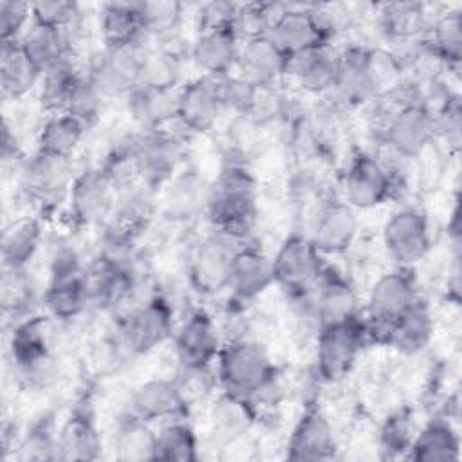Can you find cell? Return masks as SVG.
Segmentation results:
<instances>
[{"label":"cell","mask_w":462,"mask_h":462,"mask_svg":"<svg viewBox=\"0 0 462 462\" xmlns=\"http://www.w3.org/2000/svg\"><path fill=\"white\" fill-rule=\"evenodd\" d=\"M366 45H346L339 51V70L334 94L348 106H361L374 101L366 69H365Z\"/></svg>","instance_id":"obj_41"},{"label":"cell","mask_w":462,"mask_h":462,"mask_svg":"<svg viewBox=\"0 0 462 462\" xmlns=\"http://www.w3.org/2000/svg\"><path fill=\"white\" fill-rule=\"evenodd\" d=\"M144 18L146 34L155 38H173L184 18V5L180 2H139Z\"/></svg>","instance_id":"obj_50"},{"label":"cell","mask_w":462,"mask_h":462,"mask_svg":"<svg viewBox=\"0 0 462 462\" xmlns=\"http://www.w3.org/2000/svg\"><path fill=\"white\" fill-rule=\"evenodd\" d=\"M117 188L99 164L79 170L72 180L67 211L78 227L105 226L116 208Z\"/></svg>","instance_id":"obj_16"},{"label":"cell","mask_w":462,"mask_h":462,"mask_svg":"<svg viewBox=\"0 0 462 462\" xmlns=\"http://www.w3.org/2000/svg\"><path fill=\"white\" fill-rule=\"evenodd\" d=\"M153 449L155 431L150 422L126 411L114 435L116 457L121 460H153Z\"/></svg>","instance_id":"obj_45"},{"label":"cell","mask_w":462,"mask_h":462,"mask_svg":"<svg viewBox=\"0 0 462 462\" xmlns=\"http://www.w3.org/2000/svg\"><path fill=\"white\" fill-rule=\"evenodd\" d=\"M217 83L224 110H231L235 116H254L262 94L260 87L238 72L218 78Z\"/></svg>","instance_id":"obj_49"},{"label":"cell","mask_w":462,"mask_h":462,"mask_svg":"<svg viewBox=\"0 0 462 462\" xmlns=\"http://www.w3.org/2000/svg\"><path fill=\"white\" fill-rule=\"evenodd\" d=\"M34 287L29 269L2 267V310L11 325L34 312Z\"/></svg>","instance_id":"obj_47"},{"label":"cell","mask_w":462,"mask_h":462,"mask_svg":"<svg viewBox=\"0 0 462 462\" xmlns=\"http://www.w3.org/2000/svg\"><path fill=\"white\" fill-rule=\"evenodd\" d=\"M271 285H274L271 256L265 254L258 245L249 244V240L240 242L231 260L226 289L233 301L251 303Z\"/></svg>","instance_id":"obj_24"},{"label":"cell","mask_w":462,"mask_h":462,"mask_svg":"<svg viewBox=\"0 0 462 462\" xmlns=\"http://www.w3.org/2000/svg\"><path fill=\"white\" fill-rule=\"evenodd\" d=\"M395 170L377 155L359 150L356 152L343 173V200L356 211H366L386 204L395 197Z\"/></svg>","instance_id":"obj_8"},{"label":"cell","mask_w":462,"mask_h":462,"mask_svg":"<svg viewBox=\"0 0 462 462\" xmlns=\"http://www.w3.org/2000/svg\"><path fill=\"white\" fill-rule=\"evenodd\" d=\"M101 455V437L96 426L90 402L76 404L67 420L58 430V458L96 460Z\"/></svg>","instance_id":"obj_30"},{"label":"cell","mask_w":462,"mask_h":462,"mask_svg":"<svg viewBox=\"0 0 462 462\" xmlns=\"http://www.w3.org/2000/svg\"><path fill=\"white\" fill-rule=\"evenodd\" d=\"M276 366L263 343L251 337H233L222 343L217 356V383L220 392L256 401L273 388Z\"/></svg>","instance_id":"obj_2"},{"label":"cell","mask_w":462,"mask_h":462,"mask_svg":"<svg viewBox=\"0 0 462 462\" xmlns=\"http://www.w3.org/2000/svg\"><path fill=\"white\" fill-rule=\"evenodd\" d=\"M148 42V40H146ZM146 42L128 45H103L88 65L87 78L94 88L106 99L125 97L141 81L146 54L150 45Z\"/></svg>","instance_id":"obj_11"},{"label":"cell","mask_w":462,"mask_h":462,"mask_svg":"<svg viewBox=\"0 0 462 462\" xmlns=\"http://www.w3.org/2000/svg\"><path fill=\"white\" fill-rule=\"evenodd\" d=\"M32 23L31 4L20 0H0V40L18 42Z\"/></svg>","instance_id":"obj_54"},{"label":"cell","mask_w":462,"mask_h":462,"mask_svg":"<svg viewBox=\"0 0 462 462\" xmlns=\"http://www.w3.org/2000/svg\"><path fill=\"white\" fill-rule=\"evenodd\" d=\"M420 462H453L460 458V437L448 417H435L413 437L406 453Z\"/></svg>","instance_id":"obj_37"},{"label":"cell","mask_w":462,"mask_h":462,"mask_svg":"<svg viewBox=\"0 0 462 462\" xmlns=\"http://www.w3.org/2000/svg\"><path fill=\"white\" fill-rule=\"evenodd\" d=\"M170 300L157 292L117 316L112 337L125 356H146L171 339L175 330Z\"/></svg>","instance_id":"obj_4"},{"label":"cell","mask_w":462,"mask_h":462,"mask_svg":"<svg viewBox=\"0 0 462 462\" xmlns=\"http://www.w3.org/2000/svg\"><path fill=\"white\" fill-rule=\"evenodd\" d=\"M357 233V211L343 199H328L318 206L307 236L318 253L327 258L346 253L354 245Z\"/></svg>","instance_id":"obj_20"},{"label":"cell","mask_w":462,"mask_h":462,"mask_svg":"<svg viewBox=\"0 0 462 462\" xmlns=\"http://www.w3.org/2000/svg\"><path fill=\"white\" fill-rule=\"evenodd\" d=\"M334 457L336 437L332 424L319 406L309 404L291 431L287 442V458L316 462Z\"/></svg>","instance_id":"obj_26"},{"label":"cell","mask_w":462,"mask_h":462,"mask_svg":"<svg viewBox=\"0 0 462 462\" xmlns=\"http://www.w3.org/2000/svg\"><path fill=\"white\" fill-rule=\"evenodd\" d=\"M462 110H460V97L458 94H446L442 105L433 110V130H435V143H444L448 152H458L460 148V126H462Z\"/></svg>","instance_id":"obj_53"},{"label":"cell","mask_w":462,"mask_h":462,"mask_svg":"<svg viewBox=\"0 0 462 462\" xmlns=\"http://www.w3.org/2000/svg\"><path fill=\"white\" fill-rule=\"evenodd\" d=\"M49 316L32 312L11 325L9 334V361L20 379L40 383L42 375L49 374L51 343H49Z\"/></svg>","instance_id":"obj_17"},{"label":"cell","mask_w":462,"mask_h":462,"mask_svg":"<svg viewBox=\"0 0 462 462\" xmlns=\"http://www.w3.org/2000/svg\"><path fill=\"white\" fill-rule=\"evenodd\" d=\"M31 14L32 23L74 32L81 20V5L69 0H40L31 2Z\"/></svg>","instance_id":"obj_52"},{"label":"cell","mask_w":462,"mask_h":462,"mask_svg":"<svg viewBox=\"0 0 462 462\" xmlns=\"http://www.w3.org/2000/svg\"><path fill=\"white\" fill-rule=\"evenodd\" d=\"M413 437L415 435L411 428V417L408 411L402 410L392 413L381 428V446L390 455L404 453L406 457Z\"/></svg>","instance_id":"obj_55"},{"label":"cell","mask_w":462,"mask_h":462,"mask_svg":"<svg viewBox=\"0 0 462 462\" xmlns=\"http://www.w3.org/2000/svg\"><path fill=\"white\" fill-rule=\"evenodd\" d=\"M137 289L134 267H121L96 258L88 269L90 307L105 312H114L132 300Z\"/></svg>","instance_id":"obj_31"},{"label":"cell","mask_w":462,"mask_h":462,"mask_svg":"<svg viewBox=\"0 0 462 462\" xmlns=\"http://www.w3.org/2000/svg\"><path fill=\"white\" fill-rule=\"evenodd\" d=\"M209 189L211 184L195 168H180L159 191V213L173 224L204 217Z\"/></svg>","instance_id":"obj_23"},{"label":"cell","mask_w":462,"mask_h":462,"mask_svg":"<svg viewBox=\"0 0 462 462\" xmlns=\"http://www.w3.org/2000/svg\"><path fill=\"white\" fill-rule=\"evenodd\" d=\"M72 159L34 150L16 171L18 188L42 218L67 204L76 177Z\"/></svg>","instance_id":"obj_5"},{"label":"cell","mask_w":462,"mask_h":462,"mask_svg":"<svg viewBox=\"0 0 462 462\" xmlns=\"http://www.w3.org/2000/svg\"><path fill=\"white\" fill-rule=\"evenodd\" d=\"M282 5L278 4H267V2H247V4H236L235 13V31L240 36V40H249L254 36H265L269 34V29L278 14Z\"/></svg>","instance_id":"obj_51"},{"label":"cell","mask_w":462,"mask_h":462,"mask_svg":"<svg viewBox=\"0 0 462 462\" xmlns=\"http://www.w3.org/2000/svg\"><path fill=\"white\" fill-rule=\"evenodd\" d=\"M435 319L426 300H419L392 325L384 345L402 356L422 352L433 339Z\"/></svg>","instance_id":"obj_34"},{"label":"cell","mask_w":462,"mask_h":462,"mask_svg":"<svg viewBox=\"0 0 462 462\" xmlns=\"http://www.w3.org/2000/svg\"><path fill=\"white\" fill-rule=\"evenodd\" d=\"M99 34L103 45L146 42V27L139 2H106L99 7Z\"/></svg>","instance_id":"obj_36"},{"label":"cell","mask_w":462,"mask_h":462,"mask_svg":"<svg viewBox=\"0 0 462 462\" xmlns=\"http://www.w3.org/2000/svg\"><path fill=\"white\" fill-rule=\"evenodd\" d=\"M413 269L395 267L383 273L370 287L365 303V323L370 343L386 341L392 325L419 300Z\"/></svg>","instance_id":"obj_7"},{"label":"cell","mask_w":462,"mask_h":462,"mask_svg":"<svg viewBox=\"0 0 462 462\" xmlns=\"http://www.w3.org/2000/svg\"><path fill=\"white\" fill-rule=\"evenodd\" d=\"M179 87L137 85L126 99V110L139 132H155L170 128L177 119Z\"/></svg>","instance_id":"obj_29"},{"label":"cell","mask_w":462,"mask_h":462,"mask_svg":"<svg viewBox=\"0 0 462 462\" xmlns=\"http://www.w3.org/2000/svg\"><path fill=\"white\" fill-rule=\"evenodd\" d=\"M40 300L43 312L58 323H70L90 307L88 269L74 247L61 245L52 253L49 282Z\"/></svg>","instance_id":"obj_3"},{"label":"cell","mask_w":462,"mask_h":462,"mask_svg":"<svg viewBox=\"0 0 462 462\" xmlns=\"http://www.w3.org/2000/svg\"><path fill=\"white\" fill-rule=\"evenodd\" d=\"M318 325L336 323L359 314L357 292L345 273L325 263L310 294Z\"/></svg>","instance_id":"obj_27"},{"label":"cell","mask_w":462,"mask_h":462,"mask_svg":"<svg viewBox=\"0 0 462 462\" xmlns=\"http://www.w3.org/2000/svg\"><path fill=\"white\" fill-rule=\"evenodd\" d=\"M236 245L238 242L217 231H209L193 244L186 263V276L193 292L209 298L227 289Z\"/></svg>","instance_id":"obj_15"},{"label":"cell","mask_w":462,"mask_h":462,"mask_svg":"<svg viewBox=\"0 0 462 462\" xmlns=\"http://www.w3.org/2000/svg\"><path fill=\"white\" fill-rule=\"evenodd\" d=\"M23 159H25V155L22 153V146L16 137V132L11 128L9 121L4 119V126H2V162H4V166L7 168L9 164H13L14 171H18Z\"/></svg>","instance_id":"obj_56"},{"label":"cell","mask_w":462,"mask_h":462,"mask_svg":"<svg viewBox=\"0 0 462 462\" xmlns=\"http://www.w3.org/2000/svg\"><path fill=\"white\" fill-rule=\"evenodd\" d=\"M377 25L384 38L392 42H410L428 29V18L422 4L392 2L377 7Z\"/></svg>","instance_id":"obj_42"},{"label":"cell","mask_w":462,"mask_h":462,"mask_svg":"<svg viewBox=\"0 0 462 462\" xmlns=\"http://www.w3.org/2000/svg\"><path fill=\"white\" fill-rule=\"evenodd\" d=\"M88 128L85 121L70 112L47 114L36 134V150L74 159Z\"/></svg>","instance_id":"obj_38"},{"label":"cell","mask_w":462,"mask_h":462,"mask_svg":"<svg viewBox=\"0 0 462 462\" xmlns=\"http://www.w3.org/2000/svg\"><path fill=\"white\" fill-rule=\"evenodd\" d=\"M171 341L182 374H206L222 346L215 318L202 307L186 312L175 327Z\"/></svg>","instance_id":"obj_14"},{"label":"cell","mask_w":462,"mask_h":462,"mask_svg":"<svg viewBox=\"0 0 462 462\" xmlns=\"http://www.w3.org/2000/svg\"><path fill=\"white\" fill-rule=\"evenodd\" d=\"M43 70L18 42H4L0 49V88L4 99L18 101L38 90Z\"/></svg>","instance_id":"obj_32"},{"label":"cell","mask_w":462,"mask_h":462,"mask_svg":"<svg viewBox=\"0 0 462 462\" xmlns=\"http://www.w3.org/2000/svg\"><path fill=\"white\" fill-rule=\"evenodd\" d=\"M43 242V218L40 215L20 217L5 224L2 231V267L29 269Z\"/></svg>","instance_id":"obj_33"},{"label":"cell","mask_w":462,"mask_h":462,"mask_svg":"<svg viewBox=\"0 0 462 462\" xmlns=\"http://www.w3.org/2000/svg\"><path fill=\"white\" fill-rule=\"evenodd\" d=\"M274 285L287 298L301 300L312 294V289L325 267V258L318 253L305 233H291L271 256Z\"/></svg>","instance_id":"obj_9"},{"label":"cell","mask_w":462,"mask_h":462,"mask_svg":"<svg viewBox=\"0 0 462 462\" xmlns=\"http://www.w3.org/2000/svg\"><path fill=\"white\" fill-rule=\"evenodd\" d=\"M242 40L233 25H206L189 47V60L202 76L224 78L236 72Z\"/></svg>","instance_id":"obj_22"},{"label":"cell","mask_w":462,"mask_h":462,"mask_svg":"<svg viewBox=\"0 0 462 462\" xmlns=\"http://www.w3.org/2000/svg\"><path fill=\"white\" fill-rule=\"evenodd\" d=\"M18 458L51 460L58 458V430L51 415L38 417L18 442Z\"/></svg>","instance_id":"obj_48"},{"label":"cell","mask_w":462,"mask_h":462,"mask_svg":"<svg viewBox=\"0 0 462 462\" xmlns=\"http://www.w3.org/2000/svg\"><path fill=\"white\" fill-rule=\"evenodd\" d=\"M128 413L144 422H168L184 419L188 411V395L179 379L155 377L141 383L128 397Z\"/></svg>","instance_id":"obj_21"},{"label":"cell","mask_w":462,"mask_h":462,"mask_svg":"<svg viewBox=\"0 0 462 462\" xmlns=\"http://www.w3.org/2000/svg\"><path fill=\"white\" fill-rule=\"evenodd\" d=\"M85 76L87 74L79 69L76 58L47 69L36 90L38 103L45 114L67 112L78 88L85 81Z\"/></svg>","instance_id":"obj_39"},{"label":"cell","mask_w":462,"mask_h":462,"mask_svg":"<svg viewBox=\"0 0 462 462\" xmlns=\"http://www.w3.org/2000/svg\"><path fill=\"white\" fill-rule=\"evenodd\" d=\"M314 370L325 384L343 381L356 366L363 348L370 343L363 316L321 325L314 336Z\"/></svg>","instance_id":"obj_6"},{"label":"cell","mask_w":462,"mask_h":462,"mask_svg":"<svg viewBox=\"0 0 462 462\" xmlns=\"http://www.w3.org/2000/svg\"><path fill=\"white\" fill-rule=\"evenodd\" d=\"M381 141L401 161H417L433 143V110L420 101L397 103L381 126Z\"/></svg>","instance_id":"obj_10"},{"label":"cell","mask_w":462,"mask_h":462,"mask_svg":"<svg viewBox=\"0 0 462 462\" xmlns=\"http://www.w3.org/2000/svg\"><path fill=\"white\" fill-rule=\"evenodd\" d=\"M204 217L217 231L235 242H247L258 222V189L251 170L229 161L211 184Z\"/></svg>","instance_id":"obj_1"},{"label":"cell","mask_w":462,"mask_h":462,"mask_svg":"<svg viewBox=\"0 0 462 462\" xmlns=\"http://www.w3.org/2000/svg\"><path fill=\"white\" fill-rule=\"evenodd\" d=\"M20 43L43 72L74 58L72 31L31 23V27L20 38Z\"/></svg>","instance_id":"obj_40"},{"label":"cell","mask_w":462,"mask_h":462,"mask_svg":"<svg viewBox=\"0 0 462 462\" xmlns=\"http://www.w3.org/2000/svg\"><path fill=\"white\" fill-rule=\"evenodd\" d=\"M287 63L289 56L269 34L254 36L242 42L236 72L263 90L287 78Z\"/></svg>","instance_id":"obj_28"},{"label":"cell","mask_w":462,"mask_h":462,"mask_svg":"<svg viewBox=\"0 0 462 462\" xmlns=\"http://www.w3.org/2000/svg\"><path fill=\"white\" fill-rule=\"evenodd\" d=\"M339 51L330 45H319L289 56L287 78L307 94H332L337 83Z\"/></svg>","instance_id":"obj_25"},{"label":"cell","mask_w":462,"mask_h":462,"mask_svg":"<svg viewBox=\"0 0 462 462\" xmlns=\"http://www.w3.org/2000/svg\"><path fill=\"white\" fill-rule=\"evenodd\" d=\"M334 22L318 5H282L269 38L287 54H298L319 45H330Z\"/></svg>","instance_id":"obj_12"},{"label":"cell","mask_w":462,"mask_h":462,"mask_svg":"<svg viewBox=\"0 0 462 462\" xmlns=\"http://www.w3.org/2000/svg\"><path fill=\"white\" fill-rule=\"evenodd\" d=\"M209 422L220 439L235 440L254 422V402L220 392L209 410Z\"/></svg>","instance_id":"obj_44"},{"label":"cell","mask_w":462,"mask_h":462,"mask_svg":"<svg viewBox=\"0 0 462 462\" xmlns=\"http://www.w3.org/2000/svg\"><path fill=\"white\" fill-rule=\"evenodd\" d=\"M184 155L182 135L170 128L135 134V157L139 182L161 191L164 184L180 170Z\"/></svg>","instance_id":"obj_18"},{"label":"cell","mask_w":462,"mask_h":462,"mask_svg":"<svg viewBox=\"0 0 462 462\" xmlns=\"http://www.w3.org/2000/svg\"><path fill=\"white\" fill-rule=\"evenodd\" d=\"M365 69L374 99H390L406 81L404 63L386 47H366Z\"/></svg>","instance_id":"obj_43"},{"label":"cell","mask_w":462,"mask_h":462,"mask_svg":"<svg viewBox=\"0 0 462 462\" xmlns=\"http://www.w3.org/2000/svg\"><path fill=\"white\" fill-rule=\"evenodd\" d=\"M224 106L218 83L209 76H195L179 85L175 125L188 135H204L215 128Z\"/></svg>","instance_id":"obj_19"},{"label":"cell","mask_w":462,"mask_h":462,"mask_svg":"<svg viewBox=\"0 0 462 462\" xmlns=\"http://www.w3.org/2000/svg\"><path fill=\"white\" fill-rule=\"evenodd\" d=\"M381 240L386 254L395 267L413 269L431 251V224L424 209L404 206L395 209L381 229Z\"/></svg>","instance_id":"obj_13"},{"label":"cell","mask_w":462,"mask_h":462,"mask_svg":"<svg viewBox=\"0 0 462 462\" xmlns=\"http://www.w3.org/2000/svg\"><path fill=\"white\" fill-rule=\"evenodd\" d=\"M460 9H449L437 16L426 29L422 49L446 70L458 74L462 60V16Z\"/></svg>","instance_id":"obj_35"},{"label":"cell","mask_w":462,"mask_h":462,"mask_svg":"<svg viewBox=\"0 0 462 462\" xmlns=\"http://www.w3.org/2000/svg\"><path fill=\"white\" fill-rule=\"evenodd\" d=\"M199 439L191 424L184 419H173L162 424L155 431L153 460H197L199 458Z\"/></svg>","instance_id":"obj_46"}]
</instances>
